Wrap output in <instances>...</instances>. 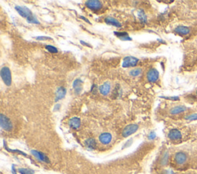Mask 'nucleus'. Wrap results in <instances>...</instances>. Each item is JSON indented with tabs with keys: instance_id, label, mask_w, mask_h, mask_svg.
Here are the masks:
<instances>
[{
	"instance_id": "obj_28",
	"label": "nucleus",
	"mask_w": 197,
	"mask_h": 174,
	"mask_svg": "<svg viewBox=\"0 0 197 174\" xmlns=\"http://www.w3.org/2000/svg\"><path fill=\"white\" fill-rule=\"evenodd\" d=\"M35 39L39 41H45V40H52V38L46 37V36H38V37H35Z\"/></svg>"
},
{
	"instance_id": "obj_32",
	"label": "nucleus",
	"mask_w": 197,
	"mask_h": 174,
	"mask_svg": "<svg viewBox=\"0 0 197 174\" xmlns=\"http://www.w3.org/2000/svg\"><path fill=\"white\" fill-rule=\"evenodd\" d=\"M12 174H17V173H16V169H15V166H12Z\"/></svg>"
},
{
	"instance_id": "obj_29",
	"label": "nucleus",
	"mask_w": 197,
	"mask_h": 174,
	"mask_svg": "<svg viewBox=\"0 0 197 174\" xmlns=\"http://www.w3.org/2000/svg\"><path fill=\"white\" fill-rule=\"evenodd\" d=\"M156 133L155 132H151L149 134V140H154L156 138Z\"/></svg>"
},
{
	"instance_id": "obj_10",
	"label": "nucleus",
	"mask_w": 197,
	"mask_h": 174,
	"mask_svg": "<svg viewBox=\"0 0 197 174\" xmlns=\"http://www.w3.org/2000/svg\"><path fill=\"white\" fill-rule=\"evenodd\" d=\"M99 139H100V143H102V144L104 145H107L112 141L113 137H112L111 133H102V134H100Z\"/></svg>"
},
{
	"instance_id": "obj_7",
	"label": "nucleus",
	"mask_w": 197,
	"mask_h": 174,
	"mask_svg": "<svg viewBox=\"0 0 197 174\" xmlns=\"http://www.w3.org/2000/svg\"><path fill=\"white\" fill-rule=\"evenodd\" d=\"M86 6L92 10H99L102 8V4L99 0H89L86 2Z\"/></svg>"
},
{
	"instance_id": "obj_12",
	"label": "nucleus",
	"mask_w": 197,
	"mask_h": 174,
	"mask_svg": "<svg viewBox=\"0 0 197 174\" xmlns=\"http://www.w3.org/2000/svg\"><path fill=\"white\" fill-rule=\"evenodd\" d=\"M66 94V88H63V87H59V88H58V89L56 90V99H55V101L57 102L58 101L62 100L63 98H65Z\"/></svg>"
},
{
	"instance_id": "obj_2",
	"label": "nucleus",
	"mask_w": 197,
	"mask_h": 174,
	"mask_svg": "<svg viewBox=\"0 0 197 174\" xmlns=\"http://www.w3.org/2000/svg\"><path fill=\"white\" fill-rule=\"evenodd\" d=\"M0 125L2 129L6 131L12 130V127H13L11 121L2 113L0 115Z\"/></svg>"
},
{
	"instance_id": "obj_31",
	"label": "nucleus",
	"mask_w": 197,
	"mask_h": 174,
	"mask_svg": "<svg viewBox=\"0 0 197 174\" xmlns=\"http://www.w3.org/2000/svg\"><path fill=\"white\" fill-rule=\"evenodd\" d=\"M59 108H60V104H56L54 111H58V110H59Z\"/></svg>"
},
{
	"instance_id": "obj_27",
	"label": "nucleus",
	"mask_w": 197,
	"mask_h": 174,
	"mask_svg": "<svg viewBox=\"0 0 197 174\" xmlns=\"http://www.w3.org/2000/svg\"><path fill=\"white\" fill-rule=\"evenodd\" d=\"M168 159H169V154H168V153L166 152L165 154H164L163 157H162V165H166L168 162Z\"/></svg>"
},
{
	"instance_id": "obj_15",
	"label": "nucleus",
	"mask_w": 197,
	"mask_h": 174,
	"mask_svg": "<svg viewBox=\"0 0 197 174\" xmlns=\"http://www.w3.org/2000/svg\"><path fill=\"white\" fill-rule=\"evenodd\" d=\"M187 110V108L185 107V106L183 105H178L172 108V109L170 110V113L172 114V115H175V114H178V113H183V112Z\"/></svg>"
},
{
	"instance_id": "obj_23",
	"label": "nucleus",
	"mask_w": 197,
	"mask_h": 174,
	"mask_svg": "<svg viewBox=\"0 0 197 174\" xmlns=\"http://www.w3.org/2000/svg\"><path fill=\"white\" fill-rule=\"evenodd\" d=\"M141 73H142V69L136 68V69H133V70L131 71L130 72H129V74H130L131 76H133V77H137V76H139Z\"/></svg>"
},
{
	"instance_id": "obj_36",
	"label": "nucleus",
	"mask_w": 197,
	"mask_h": 174,
	"mask_svg": "<svg viewBox=\"0 0 197 174\" xmlns=\"http://www.w3.org/2000/svg\"><path fill=\"white\" fill-rule=\"evenodd\" d=\"M196 95H197V91H196Z\"/></svg>"
},
{
	"instance_id": "obj_13",
	"label": "nucleus",
	"mask_w": 197,
	"mask_h": 174,
	"mask_svg": "<svg viewBox=\"0 0 197 174\" xmlns=\"http://www.w3.org/2000/svg\"><path fill=\"white\" fill-rule=\"evenodd\" d=\"M110 89H111V85L109 82H105L100 87V92L102 95L106 96L109 94L110 92Z\"/></svg>"
},
{
	"instance_id": "obj_4",
	"label": "nucleus",
	"mask_w": 197,
	"mask_h": 174,
	"mask_svg": "<svg viewBox=\"0 0 197 174\" xmlns=\"http://www.w3.org/2000/svg\"><path fill=\"white\" fill-rule=\"evenodd\" d=\"M139 61V59L135 58L133 56H126L123 58V68H130V67H134L137 65Z\"/></svg>"
},
{
	"instance_id": "obj_25",
	"label": "nucleus",
	"mask_w": 197,
	"mask_h": 174,
	"mask_svg": "<svg viewBox=\"0 0 197 174\" xmlns=\"http://www.w3.org/2000/svg\"><path fill=\"white\" fill-rule=\"evenodd\" d=\"M185 120L188 121H196L197 120V113H192L190 115L186 116L185 118Z\"/></svg>"
},
{
	"instance_id": "obj_34",
	"label": "nucleus",
	"mask_w": 197,
	"mask_h": 174,
	"mask_svg": "<svg viewBox=\"0 0 197 174\" xmlns=\"http://www.w3.org/2000/svg\"><path fill=\"white\" fill-rule=\"evenodd\" d=\"M80 18H81V19H84V20H85V21H86V22H88V23H89V24H90L89 21V20L87 19H86V18H84L83 16H80Z\"/></svg>"
},
{
	"instance_id": "obj_21",
	"label": "nucleus",
	"mask_w": 197,
	"mask_h": 174,
	"mask_svg": "<svg viewBox=\"0 0 197 174\" xmlns=\"http://www.w3.org/2000/svg\"><path fill=\"white\" fill-rule=\"evenodd\" d=\"M137 16H138L139 19H140V21L142 22H144V23H146L147 22V17L146 13L144 12L143 9H139L138 12H137Z\"/></svg>"
},
{
	"instance_id": "obj_8",
	"label": "nucleus",
	"mask_w": 197,
	"mask_h": 174,
	"mask_svg": "<svg viewBox=\"0 0 197 174\" xmlns=\"http://www.w3.org/2000/svg\"><path fill=\"white\" fill-rule=\"evenodd\" d=\"M187 160V155L183 152H178L175 155V161L179 165L184 164Z\"/></svg>"
},
{
	"instance_id": "obj_6",
	"label": "nucleus",
	"mask_w": 197,
	"mask_h": 174,
	"mask_svg": "<svg viewBox=\"0 0 197 174\" xmlns=\"http://www.w3.org/2000/svg\"><path fill=\"white\" fill-rule=\"evenodd\" d=\"M159 74L158 71L156 68H152L149 71L148 74H147V79L149 82L154 83L157 81V80L159 79Z\"/></svg>"
},
{
	"instance_id": "obj_9",
	"label": "nucleus",
	"mask_w": 197,
	"mask_h": 174,
	"mask_svg": "<svg viewBox=\"0 0 197 174\" xmlns=\"http://www.w3.org/2000/svg\"><path fill=\"white\" fill-rule=\"evenodd\" d=\"M31 153L33 155L34 157L37 159V160H39V161L44 163H49V158H48L46 155L44 154L43 153L35 150H31Z\"/></svg>"
},
{
	"instance_id": "obj_3",
	"label": "nucleus",
	"mask_w": 197,
	"mask_h": 174,
	"mask_svg": "<svg viewBox=\"0 0 197 174\" xmlns=\"http://www.w3.org/2000/svg\"><path fill=\"white\" fill-rule=\"evenodd\" d=\"M15 9H16L18 13L22 17L25 18L26 20L29 19L32 16H33V15H32V13L31 12V10L29 8H27L26 6H16V7H15Z\"/></svg>"
},
{
	"instance_id": "obj_20",
	"label": "nucleus",
	"mask_w": 197,
	"mask_h": 174,
	"mask_svg": "<svg viewBox=\"0 0 197 174\" xmlns=\"http://www.w3.org/2000/svg\"><path fill=\"white\" fill-rule=\"evenodd\" d=\"M86 147L89 150H94L96 147V142L93 138H89L86 140Z\"/></svg>"
},
{
	"instance_id": "obj_1",
	"label": "nucleus",
	"mask_w": 197,
	"mask_h": 174,
	"mask_svg": "<svg viewBox=\"0 0 197 174\" xmlns=\"http://www.w3.org/2000/svg\"><path fill=\"white\" fill-rule=\"evenodd\" d=\"M1 78L4 81L6 86H10L12 84V76H11V71L8 67H3L0 71Z\"/></svg>"
},
{
	"instance_id": "obj_26",
	"label": "nucleus",
	"mask_w": 197,
	"mask_h": 174,
	"mask_svg": "<svg viewBox=\"0 0 197 174\" xmlns=\"http://www.w3.org/2000/svg\"><path fill=\"white\" fill-rule=\"evenodd\" d=\"M27 22L29 23H34V24H39V22L37 20V19L35 17V16H32L29 19H27Z\"/></svg>"
},
{
	"instance_id": "obj_16",
	"label": "nucleus",
	"mask_w": 197,
	"mask_h": 174,
	"mask_svg": "<svg viewBox=\"0 0 197 174\" xmlns=\"http://www.w3.org/2000/svg\"><path fill=\"white\" fill-rule=\"evenodd\" d=\"M69 124L73 129H78L79 127H80V125H81V121H80L79 118L75 117V118H72L69 120Z\"/></svg>"
},
{
	"instance_id": "obj_35",
	"label": "nucleus",
	"mask_w": 197,
	"mask_h": 174,
	"mask_svg": "<svg viewBox=\"0 0 197 174\" xmlns=\"http://www.w3.org/2000/svg\"><path fill=\"white\" fill-rule=\"evenodd\" d=\"M81 43H82V44H83V45H88L89 47H91V46H90L89 45H88V44L85 43V42H83V41H81Z\"/></svg>"
},
{
	"instance_id": "obj_17",
	"label": "nucleus",
	"mask_w": 197,
	"mask_h": 174,
	"mask_svg": "<svg viewBox=\"0 0 197 174\" xmlns=\"http://www.w3.org/2000/svg\"><path fill=\"white\" fill-rule=\"evenodd\" d=\"M175 32L179 34V35H186L190 32V30H189V28L186 27V26H178V27H176V29H175Z\"/></svg>"
},
{
	"instance_id": "obj_18",
	"label": "nucleus",
	"mask_w": 197,
	"mask_h": 174,
	"mask_svg": "<svg viewBox=\"0 0 197 174\" xmlns=\"http://www.w3.org/2000/svg\"><path fill=\"white\" fill-rule=\"evenodd\" d=\"M105 22H106L108 25H111V26H115V27L120 28L122 26V25L118 20H116L115 19H114V18L113 17H110V16L105 18Z\"/></svg>"
},
{
	"instance_id": "obj_33",
	"label": "nucleus",
	"mask_w": 197,
	"mask_h": 174,
	"mask_svg": "<svg viewBox=\"0 0 197 174\" xmlns=\"http://www.w3.org/2000/svg\"><path fill=\"white\" fill-rule=\"evenodd\" d=\"M165 174H175L171 170H166V172H165Z\"/></svg>"
},
{
	"instance_id": "obj_11",
	"label": "nucleus",
	"mask_w": 197,
	"mask_h": 174,
	"mask_svg": "<svg viewBox=\"0 0 197 174\" xmlns=\"http://www.w3.org/2000/svg\"><path fill=\"white\" fill-rule=\"evenodd\" d=\"M168 137L172 140H179L182 138V133L177 129H172L170 131Z\"/></svg>"
},
{
	"instance_id": "obj_5",
	"label": "nucleus",
	"mask_w": 197,
	"mask_h": 174,
	"mask_svg": "<svg viewBox=\"0 0 197 174\" xmlns=\"http://www.w3.org/2000/svg\"><path fill=\"white\" fill-rule=\"evenodd\" d=\"M139 128V126L137 124H129L123 129V136L124 137H128L130 135L136 133Z\"/></svg>"
},
{
	"instance_id": "obj_30",
	"label": "nucleus",
	"mask_w": 197,
	"mask_h": 174,
	"mask_svg": "<svg viewBox=\"0 0 197 174\" xmlns=\"http://www.w3.org/2000/svg\"><path fill=\"white\" fill-rule=\"evenodd\" d=\"M162 98H166V99H169V100H173V101H179V100H180V98H179V97H170V98L162 97Z\"/></svg>"
},
{
	"instance_id": "obj_19",
	"label": "nucleus",
	"mask_w": 197,
	"mask_h": 174,
	"mask_svg": "<svg viewBox=\"0 0 197 174\" xmlns=\"http://www.w3.org/2000/svg\"><path fill=\"white\" fill-rule=\"evenodd\" d=\"M115 34L118 38H119L122 41H131L132 39L129 36L127 32H121V31H114Z\"/></svg>"
},
{
	"instance_id": "obj_22",
	"label": "nucleus",
	"mask_w": 197,
	"mask_h": 174,
	"mask_svg": "<svg viewBox=\"0 0 197 174\" xmlns=\"http://www.w3.org/2000/svg\"><path fill=\"white\" fill-rule=\"evenodd\" d=\"M18 171H19L20 174H34L33 170H30V169L19 168Z\"/></svg>"
},
{
	"instance_id": "obj_14",
	"label": "nucleus",
	"mask_w": 197,
	"mask_h": 174,
	"mask_svg": "<svg viewBox=\"0 0 197 174\" xmlns=\"http://www.w3.org/2000/svg\"><path fill=\"white\" fill-rule=\"evenodd\" d=\"M82 80L80 79H76V80L73 81V84H72V87L74 88V91L76 92V94H80V92L82 91Z\"/></svg>"
},
{
	"instance_id": "obj_24",
	"label": "nucleus",
	"mask_w": 197,
	"mask_h": 174,
	"mask_svg": "<svg viewBox=\"0 0 197 174\" xmlns=\"http://www.w3.org/2000/svg\"><path fill=\"white\" fill-rule=\"evenodd\" d=\"M45 48H46L47 51L51 53H57V51H58V49L53 45H45Z\"/></svg>"
}]
</instances>
